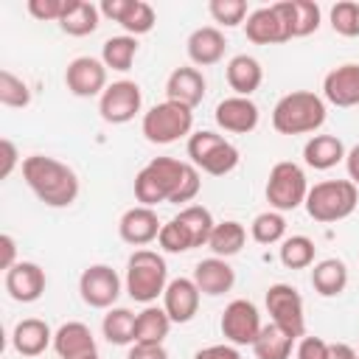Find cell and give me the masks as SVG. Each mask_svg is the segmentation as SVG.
Wrapping results in <instances>:
<instances>
[{"mask_svg":"<svg viewBox=\"0 0 359 359\" xmlns=\"http://www.w3.org/2000/svg\"><path fill=\"white\" fill-rule=\"evenodd\" d=\"M202 188L199 168L174 157H154L135 174V199L146 208L157 202H191Z\"/></svg>","mask_w":359,"mask_h":359,"instance_id":"cell-1","label":"cell"},{"mask_svg":"<svg viewBox=\"0 0 359 359\" xmlns=\"http://www.w3.org/2000/svg\"><path fill=\"white\" fill-rule=\"evenodd\" d=\"M22 180L48 208H70L79 196L76 171L48 154H31L22 160Z\"/></svg>","mask_w":359,"mask_h":359,"instance_id":"cell-2","label":"cell"},{"mask_svg":"<svg viewBox=\"0 0 359 359\" xmlns=\"http://www.w3.org/2000/svg\"><path fill=\"white\" fill-rule=\"evenodd\" d=\"M325 123V98L311 90H292L278 98L272 126L278 135H309Z\"/></svg>","mask_w":359,"mask_h":359,"instance_id":"cell-3","label":"cell"},{"mask_svg":"<svg viewBox=\"0 0 359 359\" xmlns=\"http://www.w3.org/2000/svg\"><path fill=\"white\" fill-rule=\"evenodd\" d=\"M123 286L135 303L151 306L157 297H163L168 286V266L165 258L154 250H135L126 261V278Z\"/></svg>","mask_w":359,"mask_h":359,"instance_id":"cell-4","label":"cell"},{"mask_svg":"<svg viewBox=\"0 0 359 359\" xmlns=\"http://www.w3.org/2000/svg\"><path fill=\"white\" fill-rule=\"evenodd\" d=\"M356 202H359V188L351 180H323L314 188H309L303 205L314 222L331 224L348 219L356 210Z\"/></svg>","mask_w":359,"mask_h":359,"instance_id":"cell-5","label":"cell"},{"mask_svg":"<svg viewBox=\"0 0 359 359\" xmlns=\"http://www.w3.org/2000/svg\"><path fill=\"white\" fill-rule=\"evenodd\" d=\"M191 126H194V109L168 98L154 104L149 112H143V121H140L143 137L157 146H168L185 135L191 137Z\"/></svg>","mask_w":359,"mask_h":359,"instance_id":"cell-6","label":"cell"},{"mask_svg":"<svg viewBox=\"0 0 359 359\" xmlns=\"http://www.w3.org/2000/svg\"><path fill=\"white\" fill-rule=\"evenodd\" d=\"M188 157L199 171H205L210 177L230 174L241 160L238 149L227 137H222L210 129H199L188 137Z\"/></svg>","mask_w":359,"mask_h":359,"instance_id":"cell-7","label":"cell"},{"mask_svg":"<svg viewBox=\"0 0 359 359\" xmlns=\"http://www.w3.org/2000/svg\"><path fill=\"white\" fill-rule=\"evenodd\" d=\"M266 202L272 210L278 213H286V210H294L306 202L309 196V182H306V174L297 163L292 160H280L269 168V177H266Z\"/></svg>","mask_w":359,"mask_h":359,"instance_id":"cell-8","label":"cell"},{"mask_svg":"<svg viewBox=\"0 0 359 359\" xmlns=\"http://www.w3.org/2000/svg\"><path fill=\"white\" fill-rule=\"evenodd\" d=\"M266 311H269V323H275L278 328H283L286 334H292L294 339L306 337V311H303V297L294 286L289 283H272L266 289Z\"/></svg>","mask_w":359,"mask_h":359,"instance_id":"cell-9","label":"cell"},{"mask_svg":"<svg viewBox=\"0 0 359 359\" xmlns=\"http://www.w3.org/2000/svg\"><path fill=\"white\" fill-rule=\"evenodd\" d=\"M140 107H143V93L137 81L129 79L112 81L98 98V115L107 123H129L140 112Z\"/></svg>","mask_w":359,"mask_h":359,"instance_id":"cell-10","label":"cell"},{"mask_svg":"<svg viewBox=\"0 0 359 359\" xmlns=\"http://www.w3.org/2000/svg\"><path fill=\"white\" fill-rule=\"evenodd\" d=\"M219 328H222V337L230 345L238 348V345H252L258 339L264 323H261V314H258L255 303L238 297V300H230L224 306V314H222Z\"/></svg>","mask_w":359,"mask_h":359,"instance_id":"cell-11","label":"cell"},{"mask_svg":"<svg viewBox=\"0 0 359 359\" xmlns=\"http://www.w3.org/2000/svg\"><path fill=\"white\" fill-rule=\"evenodd\" d=\"M79 294L90 309H112L121 294V278L107 264H93L79 278Z\"/></svg>","mask_w":359,"mask_h":359,"instance_id":"cell-12","label":"cell"},{"mask_svg":"<svg viewBox=\"0 0 359 359\" xmlns=\"http://www.w3.org/2000/svg\"><path fill=\"white\" fill-rule=\"evenodd\" d=\"M65 84L76 98H93L109 87L107 84V65L95 56H76L65 67Z\"/></svg>","mask_w":359,"mask_h":359,"instance_id":"cell-13","label":"cell"},{"mask_svg":"<svg viewBox=\"0 0 359 359\" xmlns=\"http://www.w3.org/2000/svg\"><path fill=\"white\" fill-rule=\"evenodd\" d=\"M98 8L104 17L118 22L129 36L149 34L157 22V14L146 0H104Z\"/></svg>","mask_w":359,"mask_h":359,"instance_id":"cell-14","label":"cell"},{"mask_svg":"<svg viewBox=\"0 0 359 359\" xmlns=\"http://www.w3.org/2000/svg\"><path fill=\"white\" fill-rule=\"evenodd\" d=\"M244 34L255 45H280V42L292 39L289 25H286V20H283V14L278 11L275 3L250 11V17L244 22Z\"/></svg>","mask_w":359,"mask_h":359,"instance_id":"cell-15","label":"cell"},{"mask_svg":"<svg viewBox=\"0 0 359 359\" xmlns=\"http://www.w3.org/2000/svg\"><path fill=\"white\" fill-rule=\"evenodd\" d=\"M160 227H163V222L157 219L154 208L135 205V208L123 210V216L118 222V236H121V241H126L132 247H146L160 236Z\"/></svg>","mask_w":359,"mask_h":359,"instance_id":"cell-16","label":"cell"},{"mask_svg":"<svg viewBox=\"0 0 359 359\" xmlns=\"http://www.w3.org/2000/svg\"><path fill=\"white\" fill-rule=\"evenodd\" d=\"M45 269L34 261H17L8 272H6V292L11 300L17 303H34L45 294Z\"/></svg>","mask_w":359,"mask_h":359,"instance_id":"cell-17","label":"cell"},{"mask_svg":"<svg viewBox=\"0 0 359 359\" xmlns=\"http://www.w3.org/2000/svg\"><path fill=\"white\" fill-rule=\"evenodd\" d=\"M323 98L334 107H359V62L328 70L323 79Z\"/></svg>","mask_w":359,"mask_h":359,"instance_id":"cell-18","label":"cell"},{"mask_svg":"<svg viewBox=\"0 0 359 359\" xmlns=\"http://www.w3.org/2000/svg\"><path fill=\"white\" fill-rule=\"evenodd\" d=\"M199 300H202V292L196 289L194 278H174L163 292V309L171 317V323H180V325L196 317Z\"/></svg>","mask_w":359,"mask_h":359,"instance_id":"cell-19","label":"cell"},{"mask_svg":"<svg viewBox=\"0 0 359 359\" xmlns=\"http://www.w3.org/2000/svg\"><path fill=\"white\" fill-rule=\"evenodd\" d=\"M205 90H208V81H205L202 70L194 67V65L174 67V70L168 73V79H165V98L182 104V107H188V109H194L196 104H202Z\"/></svg>","mask_w":359,"mask_h":359,"instance_id":"cell-20","label":"cell"},{"mask_svg":"<svg viewBox=\"0 0 359 359\" xmlns=\"http://www.w3.org/2000/svg\"><path fill=\"white\" fill-rule=\"evenodd\" d=\"M216 123L224 129V132H233V135H247L258 126V107L252 98H244V95H230V98H222L216 104V112H213Z\"/></svg>","mask_w":359,"mask_h":359,"instance_id":"cell-21","label":"cell"},{"mask_svg":"<svg viewBox=\"0 0 359 359\" xmlns=\"http://www.w3.org/2000/svg\"><path fill=\"white\" fill-rule=\"evenodd\" d=\"M53 351L59 353V359H81V356L98 353V345H95L90 325L70 320L53 331Z\"/></svg>","mask_w":359,"mask_h":359,"instance_id":"cell-22","label":"cell"},{"mask_svg":"<svg viewBox=\"0 0 359 359\" xmlns=\"http://www.w3.org/2000/svg\"><path fill=\"white\" fill-rule=\"evenodd\" d=\"M185 48H188V59L196 67H210V65L224 59L227 39H224V34L216 25H199V28L191 31Z\"/></svg>","mask_w":359,"mask_h":359,"instance_id":"cell-23","label":"cell"},{"mask_svg":"<svg viewBox=\"0 0 359 359\" xmlns=\"http://www.w3.org/2000/svg\"><path fill=\"white\" fill-rule=\"evenodd\" d=\"M194 283H196V289H199L202 294L219 297V294H224V292L233 289L236 272H233V266L227 264V258L210 255V258H205V261H199V264L194 266Z\"/></svg>","mask_w":359,"mask_h":359,"instance_id":"cell-24","label":"cell"},{"mask_svg":"<svg viewBox=\"0 0 359 359\" xmlns=\"http://www.w3.org/2000/svg\"><path fill=\"white\" fill-rule=\"evenodd\" d=\"M11 345H14V351L20 353V356H39V353H45V348L48 345H53V331H50V325L45 323V320H39V317H25V320H20L17 325H14V331H11Z\"/></svg>","mask_w":359,"mask_h":359,"instance_id":"cell-25","label":"cell"},{"mask_svg":"<svg viewBox=\"0 0 359 359\" xmlns=\"http://www.w3.org/2000/svg\"><path fill=\"white\" fill-rule=\"evenodd\" d=\"M224 76H227V84H230V90H233L236 95L250 98V95L261 87V81H264V67H261V62H258L255 56H250V53H236V56L227 62Z\"/></svg>","mask_w":359,"mask_h":359,"instance_id":"cell-26","label":"cell"},{"mask_svg":"<svg viewBox=\"0 0 359 359\" xmlns=\"http://www.w3.org/2000/svg\"><path fill=\"white\" fill-rule=\"evenodd\" d=\"M345 143L337 135H311L303 146V160L314 171H328L345 160Z\"/></svg>","mask_w":359,"mask_h":359,"instance_id":"cell-27","label":"cell"},{"mask_svg":"<svg viewBox=\"0 0 359 359\" xmlns=\"http://www.w3.org/2000/svg\"><path fill=\"white\" fill-rule=\"evenodd\" d=\"M275 6L283 14L292 39L309 36V34H314L320 28V6L314 0H280Z\"/></svg>","mask_w":359,"mask_h":359,"instance_id":"cell-28","label":"cell"},{"mask_svg":"<svg viewBox=\"0 0 359 359\" xmlns=\"http://www.w3.org/2000/svg\"><path fill=\"white\" fill-rule=\"evenodd\" d=\"M98 17H101V8L95 3L67 0L65 11H62V20H59V28L70 36H87L98 28Z\"/></svg>","mask_w":359,"mask_h":359,"instance_id":"cell-29","label":"cell"},{"mask_svg":"<svg viewBox=\"0 0 359 359\" xmlns=\"http://www.w3.org/2000/svg\"><path fill=\"white\" fill-rule=\"evenodd\" d=\"M311 286L320 297H337L348 286V266L339 258H323L311 269Z\"/></svg>","mask_w":359,"mask_h":359,"instance_id":"cell-30","label":"cell"},{"mask_svg":"<svg viewBox=\"0 0 359 359\" xmlns=\"http://www.w3.org/2000/svg\"><path fill=\"white\" fill-rule=\"evenodd\" d=\"M247 244V230L241 222L236 219H224V222H216L210 238H208V247L216 258H230L236 252H241V247Z\"/></svg>","mask_w":359,"mask_h":359,"instance_id":"cell-31","label":"cell"},{"mask_svg":"<svg viewBox=\"0 0 359 359\" xmlns=\"http://www.w3.org/2000/svg\"><path fill=\"white\" fill-rule=\"evenodd\" d=\"M171 317L165 314V309L160 306H146L137 320H135V342H151V345H163V339L171 331Z\"/></svg>","mask_w":359,"mask_h":359,"instance_id":"cell-32","label":"cell"},{"mask_svg":"<svg viewBox=\"0 0 359 359\" xmlns=\"http://www.w3.org/2000/svg\"><path fill=\"white\" fill-rule=\"evenodd\" d=\"M294 348V337L286 334L283 328H278L275 323L264 325L258 339L252 342V353L255 359H289Z\"/></svg>","mask_w":359,"mask_h":359,"instance_id":"cell-33","label":"cell"},{"mask_svg":"<svg viewBox=\"0 0 359 359\" xmlns=\"http://www.w3.org/2000/svg\"><path fill=\"white\" fill-rule=\"evenodd\" d=\"M137 56V36H129V34H118V36H109L101 48V62L107 65V70H129L132 62Z\"/></svg>","mask_w":359,"mask_h":359,"instance_id":"cell-34","label":"cell"},{"mask_svg":"<svg viewBox=\"0 0 359 359\" xmlns=\"http://www.w3.org/2000/svg\"><path fill=\"white\" fill-rule=\"evenodd\" d=\"M135 320H137V314H132L123 306L109 309L101 320V331H104L107 342L109 345H132L135 342Z\"/></svg>","mask_w":359,"mask_h":359,"instance_id":"cell-35","label":"cell"},{"mask_svg":"<svg viewBox=\"0 0 359 359\" xmlns=\"http://www.w3.org/2000/svg\"><path fill=\"white\" fill-rule=\"evenodd\" d=\"M314 252H317V247H314V241L309 236L297 233V236H286L280 241V264L286 269H306V266H311L314 264Z\"/></svg>","mask_w":359,"mask_h":359,"instance_id":"cell-36","label":"cell"},{"mask_svg":"<svg viewBox=\"0 0 359 359\" xmlns=\"http://www.w3.org/2000/svg\"><path fill=\"white\" fill-rule=\"evenodd\" d=\"M177 219H180V222H182V227L191 233L194 247L208 244V238H210V233H213V227H216V222H213L210 210H208V208H202V205H185V208L177 213Z\"/></svg>","mask_w":359,"mask_h":359,"instance_id":"cell-37","label":"cell"},{"mask_svg":"<svg viewBox=\"0 0 359 359\" xmlns=\"http://www.w3.org/2000/svg\"><path fill=\"white\" fill-rule=\"evenodd\" d=\"M250 236L258 244H278V241H283L286 238V219H283V213H278L272 208L258 213L252 219V224H250Z\"/></svg>","mask_w":359,"mask_h":359,"instance_id":"cell-38","label":"cell"},{"mask_svg":"<svg viewBox=\"0 0 359 359\" xmlns=\"http://www.w3.org/2000/svg\"><path fill=\"white\" fill-rule=\"evenodd\" d=\"M0 104L11 109H25L31 104V87L11 70H0Z\"/></svg>","mask_w":359,"mask_h":359,"instance_id":"cell-39","label":"cell"},{"mask_svg":"<svg viewBox=\"0 0 359 359\" xmlns=\"http://www.w3.org/2000/svg\"><path fill=\"white\" fill-rule=\"evenodd\" d=\"M331 28L339 36H359V3L356 0H339L331 6Z\"/></svg>","mask_w":359,"mask_h":359,"instance_id":"cell-40","label":"cell"},{"mask_svg":"<svg viewBox=\"0 0 359 359\" xmlns=\"http://www.w3.org/2000/svg\"><path fill=\"white\" fill-rule=\"evenodd\" d=\"M157 244H160V250H163V252H174V255L194 250V238H191V233L182 227V222H180L177 216H174V219H168V222L160 227Z\"/></svg>","mask_w":359,"mask_h":359,"instance_id":"cell-41","label":"cell"},{"mask_svg":"<svg viewBox=\"0 0 359 359\" xmlns=\"http://www.w3.org/2000/svg\"><path fill=\"white\" fill-rule=\"evenodd\" d=\"M208 11H210V17H213L219 25H224V28H236V25H241V22L250 17L244 0H210V3H208Z\"/></svg>","mask_w":359,"mask_h":359,"instance_id":"cell-42","label":"cell"},{"mask_svg":"<svg viewBox=\"0 0 359 359\" xmlns=\"http://www.w3.org/2000/svg\"><path fill=\"white\" fill-rule=\"evenodd\" d=\"M67 0H28V14L42 22H59Z\"/></svg>","mask_w":359,"mask_h":359,"instance_id":"cell-43","label":"cell"},{"mask_svg":"<svg viewBox=\"0 0 359 359\" xmlns=\"http://www.w3.org/2000/svg\"><path fill=\"white\" fill-rule=\"evenodd\" d=\"M294 356L297 359H328V342L323 337H300Z\"/></svg>","mask_w":359,"mask_h":359,"instance_id":"cell-44","label":"cell"},{"mask_svg":"<svg viewBox=\"0 0 359 359\" xmlns=\"http://www.w3.org/2000/svg\"><path fill=\"white\" fill-rule=\"evenodd\" d=\"M126 359H168L165 345H151V342H132Z\"/></svg>","mask_w":359,"mask_h":359,"instance_id":"cell-45","label":"cell"},{"mask_svg":"<svg viewBox=\"0 0 359 359\" xmlns=\"http://www.w3.org/2000/svg\"><path fill=\"white\" fill-rule=\"evenodd\" d=\"M194 359H241L238 348L230 345V342H222V345H208V348H199L194 353Z\"/></svg>","mask_w":359,"mask_h":359,"instance_id":"cell-46","label":"cell"},{"mask_svg":"<svg viewBox=\"0 0 359 359\" xmlns=\"http://www.w3.org/2000/svg\"><path fill=\"white\" fill-rule=\"evenodd\" d=\"M0 154H3L0 177H3V180H8V177H11V171H14V165L20 163V160H17V157H20V154H17V146H14L8 137H3V140H0Z\"/></svg>","mask_w":359,"mask_h":359,"instance_id":"cell-47","label":"cell"},{"mask_svg":"<svg viewBox=\"0 0 359 359\" xmlns=\"http://www.w3.org/2000/svg\"><path fill=\"white\" fill-rule=\"evenodd\" d=\"M0 266L8 272L14 264H17V241H14V236L11 233H3L0 236Z\"/></svg>","mask_w":359,"mask_h":359,"instance_id":"cell-48","label":"cell"},{"mask_svg":"<svg viewBox=\"0 0 359 359\" xmlns=\"http://www.w3.org/2000/svg\"><path fill=\"white\" fill-rule=\"evenodd\" d=\"M328 359H359V351L348 342H328Z\"/></svg>","mask_w":359,"mask_h":359,"instance_id":"cell-49","label":"cell"},{"mask_svg":"<svg viewBox=\"0 0 359 359\" xmlns=\"http://www.w3.org/2000/svg\"><path fill=\"white\" fill-rule=\"evenodd\" d=\"M345 168H348V180L359 188V143L345 154Z\"/></svg>","mask_w":359,"mask_h":359,"instance_id":"cell-50","label":"cell"},{"mask_svg":"<svg viewBox=\"0 0 359 359\" xmlns=\"http://www.w3.org/2000/svg\"><path fill=\"white\" fill-rule=\"evenodd\" d=\"M81 359H98V353H90V356H81Z\"/></svg>","mask_w":359,"mask_h":359,"instance_id":"cell-51","label":"cell"}]
</instances>
